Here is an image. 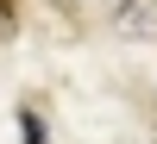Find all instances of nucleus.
<instances>
[{"label":"nucleus","instance_id":"f257e3e1","mask_svg":"<svg viewBox=\"0 0 157 144\" xmlns=\"http://www.w3.org/2000/svg\"><path fill=\"white\" fill-rule=\"evenodd\" d=\"M19 132H25V144H44V119L25 107V113H19Z\"/></svg>","mask_w":157,"mask_h":144},{"label":"nucleus","instance_id":"f03ea898","mask_svg":"<svg viewBox=\"0 0 157 144\" xmlns=\"http://www.w3.org/2000/svg\"><path fill=\"white\" fill-rule=\"evenodd\" d=\"M13 31H19V6H13V0H0V44H6Z\"/></svg>","mask_w":157,"mask_h":144}]
</instances>
